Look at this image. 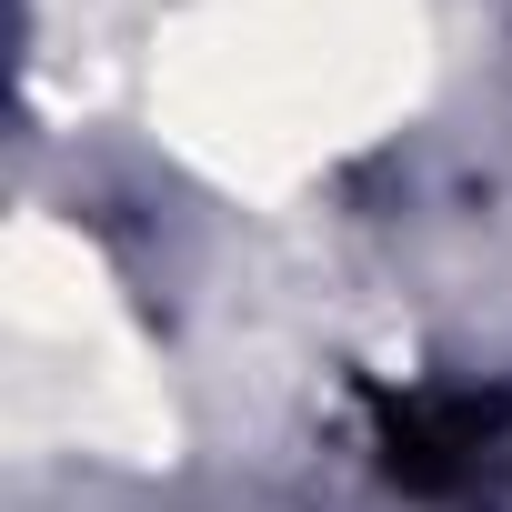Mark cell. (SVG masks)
Listing matches in <instances>:
<instances>
[{
    "label": "cell",
    "mask_w": 512,
    "mask_h": 512,
    "mask_svg": "<svg viewBox=\"0 0 512 512\" xmlns=\"http://www.w3.org/2000/svg\"><path fill=\"white\" fill-rule=\"evenodd\" d=\"M422 0H181L151 41V121L231 201H282L422 101Z\"/></svg>",
    "instance_id": "6da1fadb"
}]
</instances>
